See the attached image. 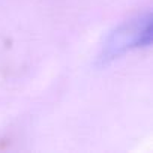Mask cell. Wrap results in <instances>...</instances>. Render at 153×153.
Instances as JSON below:
<instances>
[{
    "label": "cell",
    "mask_w": 153,
    "mask_h": 153,
    "mask_svg": "<svg viewBox=\"0 0 153 153\" xmlns=\"http://www.w3.org/2000/svg\"><path fill=\"white\" fill-rule=\"evenodd\" d=\"M152 44V15L150 12L140 14L120 24L107 38L99 53V60L108 63L116 57L134 48L149 47Z\"/></svg>",
    "instance_id": "1"
}]
</instances>
